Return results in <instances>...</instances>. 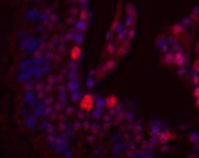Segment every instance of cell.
<instances>
[{"label":"cell","mask_w":199,"mask_h":158,"mask_svg":"<svg viewBox=\"0 0 199 158\" xmlns=\"http://www.w3.org/2000/svg\"><path fill=\"white\" fill-rule=\"evenodd\" d=\"M106 103H107V106H108V107H113V106H115V103H117V98L113 97V95L110 97V98L107 99V102H106Z\"/></svg>","instance_id":"6da1fadb"},{"label":"cell","mask_w":199,"mask_h":158,"mask_svg":"<svg viewBox=\"0 0 199 158\" xmlns=\"http://www.w3.org/2000/svg\"><path fill=\"white\" fill-rule=\"evenodd\" d=\"M194 97L197 99L199 98V87H196V89H194Z\"/></svg>","instance_id":"7a4b0ae2"},{"label":"cell","mask_w":199,"mask_h":158,"mask_svg":"<svg viewBox=\"0 0 199 158\" xmlns=\"http://www.w3.org/2000/svg\"><path fill=\"white\" fill-rule=\"evenodd\" d=\"M194 67H196V70L199 72V61H196V64H194Z\"/></svg>","instance_id":"3957f363"},{"label":"cell","mask_w":199,"mask_h":158,"mask_svg":"<svg viewBox=\"0 0 199 158\" xmlns=\"http://www.w3.org/2000/svg\"><path fill=\"white\" fill-rule=\"evenodd\" d=\"M197 106H198V107H199V98H198V99H197Z\"/></svg>","instance_id":"277c9868"}]
</instances>
